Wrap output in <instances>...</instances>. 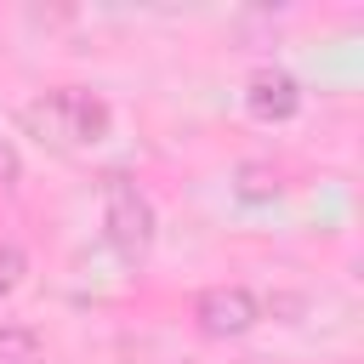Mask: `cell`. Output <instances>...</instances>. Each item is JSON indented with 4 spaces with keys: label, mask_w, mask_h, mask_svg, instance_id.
Returning <instances> with one entry per match:
<instances>
[{
    "label": "cell",
    "mask_w": 364,
    "mask_h": 364,
    "mask_svg": "<svg viewBox=\"0 0 364 364\" xmlns=\"http://www.w3.org/2000/svg\"><path fill=\"white\" fill-rule=\"evenodd\" d=\"M108 102L97 97V91H85V85H63V91H40L28 108H23V125H28V136H40L46 148H91V142H102L108 136Z\"/></svg>",
    "instance_id": "obj_1"
},
{
    "label": "cell",
    "mask_w": 364,
    "mask_h": 364,
    "mask_svg": "<svg viewBox=\"0 0 364 364\" xmlns=\"http://www.w3.org/2000/svg\"><path fill=\"white\" fill-rule=\"evenodd\" d=\"M245 108H250V119H262V125H284V119H296V108H301V80L284 74V68H256V74L245 80Z\"/></svg>",
    "instance_id": "obj_4"
},
{
    "label": "cell",
    "mask_w": 364,
    "mask_h": 364,
    "mask_svg": "<svg viewBox=\"0 0 364 364\" xmlns=\"http://www.w3.org/2000/svg\"><path fill=\"white\" fill-rule=\"evenodd\" d=\"M23 273H28V256H23V245H11V239H0V301L23 284Z\"/></svg>",
    "instance_id": "obj_7"
},
{
    "label": "cell",
    "mask_w": 364,
    "mask_h": 364,
    "mask_svg": "<svg viewBox=\"0 0 364 364\" xmlns=\"http://www.w3.org/2000/svg\"><path fill=\"white\" fill-rule=\"evenodd\" d=\"M102 233H108V245L125 267H136L154 250V205L125 171L102 176Z\"/></svg>",
    "instance_id": "obj_2"
},
{
    "label": "cell",
    "mask_w": 364,
    "mask_h": 364,
    "mask_svg": "<svg viewBox=\"0 0 364 364\" xmlns=\"http://www.w3.org/2000/svg\"><path fill=\"white\" fill-rule=\"evenodd\" d=\"M17 176H23V159H17V148L0 136V188H17Z\"/></svg>",
    "instance_id": "obj_8"
},
{
    "label": "cell",
    "mask_w": 364,
    "mask_h": 364,
    "mask_svg": "<svg viewBox=\"0 0 364 364\" xmlns=\"http://www.w3.org/2000/svg\"><path fill=\"white\" fill-rule=\"evenodd\" d=\"M233 193L239 199H250V205H262V199H279V171L273 165H239V182H233Z\"/></svg>",
    "instance_id": "obj_5"
},
{
    "label": "cell",
    "mask_w": 364,
    "mask_h": 364,
    "mask_svg": "<svg viewBox=\"0 0 364 364\" xmlns=\"http://www.w3.org/2000/svg\"><path fill=\"white\" fill-rule=\"evenodd\" d=\"M0 364H40V336L28 324H0Z\"/></svg>",
    "instance_id": "obj_6"
},
{
    "label": "cell",
    "mask_w": 364,
    "mask_h": 364,
    "mask_svg": "<svg viewBox=\"0 0 364 364\" xmlns=\"http://www.w3.org/2000/svg\"><path fill=\"white\" fill-rule=\"evenodd\" d=\"M256 318H262V301H256L245 284H205V290L193 296V324H199V336H210V341L250 336Z\"/></svg>",
    "instance_id": "obj_3"
}]
</instances>
